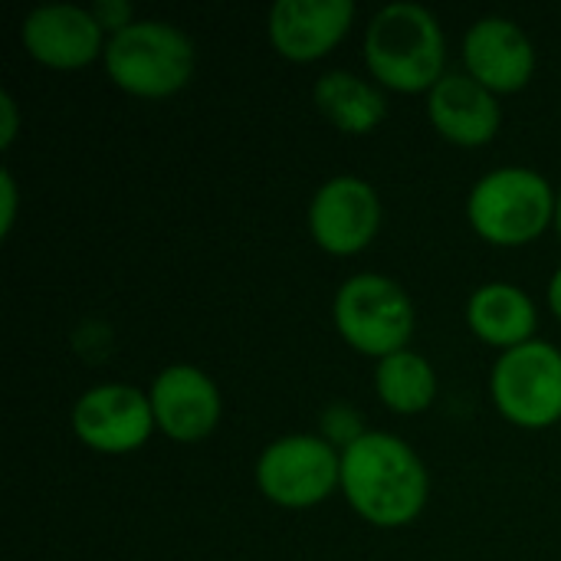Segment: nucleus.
<instances>
[{
	"mask_svg": "<svg viewBox=\"0 0 561 561\" xmlns=\"http://www.w3.org/2000/svg\"><path fill=\"white\" fill-rule=\"evenodd\" d=\"M342 480V460L332 444L312 434H293L270 444L256 463V483L266 500L286 510L322 503Z\"/></svg>",
	"mask_w": 561,
	"mask_h": 561,
	"instance_id": "obj_7",
	"label": "nucleus"
},
{
	"mask_svg": "<svg viewBox=\"0 0 561 561\" xmlns=\"http://www.w3.org/2000/svg\"><path fill=\"white\" fill-rule=\"evenodd\" d=\"M375 385H378L381 401L401 414L424 411L437 394L434 368L427 365V358H421L417 352H408V348L381 358V365L375 371Z\"/></svg>",
	"mask_w": 561,
	"mask_h": 561,
	"instance_id": "obj_17",
	"label": "nucleus"
},
{
	"mask_svg": "<svg viewBox=\"0 0 561 561\" xmlns=\"http://www.w3.org/2000/svg\"><path fill=\"white\" fill-rule=\"evenodd\" d=\"M549 181L529 168L490 171L470 194V220L480 237L500 247L536 240L556 210Z\"/></svg>",
	"mask_w": 561,
	"mask_h": 561,
	"instance_id": "obj_4",
	"label": "nucleus"
},
{
	"mask_svg": "<svg viewBox=\"0 0 561 561\" xmlns=\"http://www.w3.org/2000/svg\"><path fill=\"white\" fill-rule=\"evenodd\" d=\"M342 490L375 526H404L427 503V470L394 434H362L342 454Z\"/></svg>",
	"mask_w": 561,
	"mask_h": 561,
	"instance_id": "obj_1",
	"label": "nucleus"
},
{
	"mask_svg": "<svg viewBox=\"0 0 561 561\" xmlns=\"http://www.w3.org/2000/svg\"><path fill=\"white\" fill-rule=\"evenodd\" d=\"M493 401L519 427H549L561 417V352L549 342L510 348L493 365Z\"/></svg>",
	"mask_w": 561,
	"mask_h": 561,
	"instance_id": "obj_6",
	"label": "nucleus"
},
{
	"mask_svg": "<svg viewBox=\"0 0 561 561\" xmlns=\"http://www.w3.org/2000/svg\"><path fill=\"white\" fill-rule=\"evenodd\" d=\"M352 16V0H276L270 10V39L286 59H319L345 36Z\"/></svg>",
	"mask_w": 561,
	"mask_h": 561,
	"instance_id": "obj_12",
	"label": "nucleus"
},
{
	"mask_svg": "<svg viewBox=\"0 0 561 561\" xmlns=\"http://www.w3.org/2000/svg\"><path fill=\"white\" fill-rule=\"evenodd\" d=\"M312 95H316V105L322 108V115L332 125H339L342 131H352V135L371 131L388 112L385 95L371 82L358 79L355 72H342V69L325 72L316 82Z\"/></svg>",
	"mask_w": 561,
	"mask_h": 561,
	"instance_id": "obj_16",
	"label": "nucleus"
},
{
	"mask_svg": "<svg viewBox=\"0 0 561 561\" xmlns=\"http://www.w3.org/2000/svg\"><path fill=\"white\" fill-rule=\"evenodd\" d=\"M92 13H95V20L102 23V30L108 26V30L118 33V30H125V26L131 23V7H128L125 0H102Z\"/></svg>",
	"mask_w": 561,
	"mask_h": 561,
	"instance_id": "obj_18",
	"label": "nucleus"
},
{
	"mask_svg": "<svg viewBox=\"0 0 561 561\" xmlns=\"http://www.w3.org/2000/svg\"><path fill=\"white\" fill-rule=\"evenodd\" d=\"M431 122L437 131L457 145H483L500 128V102L496 95L463 72H444V79L431 89Z\"/></svg>",
	"mask_w": 561,
	"mask_h": 561,
	"instance_id": "obj_14",
	"label": "nucleus"
},
{
	"mask_svg": "<svg viewBox=\"0 0 561 561\" xmlns=\"http://www.w3.org/2000/svg\"><path fill=\"white\" fill-rule=\"evenodd\" d=\"M154 424L174 440H201L217 427V385L194 365H171L151 385Z\"/></svg>",
	"mask_w": 561,
	"mask_h": 561,
	"instance_id": "obj_10",
	"label": "nucleus"
},
{
	"mask_svg": "<svg viewBox=\"0 0 561 561\" xmlns=\"http://www.w3.org/2000/svg\"><path fill=\"white\" fill-rule=\"evenodd\" d=\"M467 319L473 332L500 348H516L526 345L529 335L536 332V306L533 299L510 283H486L473 293L467 306Z\"/></svg>",
	"mask_w": 561,
	"mask_h": 561,
	"instance_id": "obj_15",
	"label": "nucleus"
},
{
	"mask_svg": "<svg viewBox=\"0 0 561 561\" xmlns=\"http://www.w3.org/2000/svg\"><path fill=\"white\" fill-rule=\"evenodd\" d=\"M0 187H3V230H10L13 207H16V194H13V178H10V171L0 174Z\"/></svg>",
	"mask_w": 561,
	"mask_h": 561,
	"instance_id": "obj_19",
	"label": "nucleus"
},
{
	"mask_svg": "<svg viewBox=\"0 0 561 561\" xmlns=\"http://www.w3.org/2000/svg\"><path fill=\"white\" fill-rule=\"evenodd\" d=\"M108 76L131 95H171L194 72V43L171 23L131 20L105 46Z\"/></svg>",
	"mask_w": 561,
	"mask_h": 561,
	"instance_id": "obj_3",
	"label": "nucleus"
},
{
	"mask_svg": "<svg viewBox=\"0 0 561 561\" xmlns=\"http://www.w3.org/2000/svg\"><path fill=\"white\" fill-rule=\"evenodd\" d=\"M381 224V204L368 181L339 174L325 181L309 207V230L329 253H355L371 243Z\"/></svg>",
	"mask_w": 561,
	"mask_h": 561,
	"instance_id": "obj_9",
	"label": "nucleus"
},
{
	"mask_svg": "<svg viewBox=\"0 0 561 561\" xmlns=\"http://www.w3.org/2000/svg\"><path fill=\"white\" fill-rule=\"evenodd\" d=\"M556 220H559V233H561V194H559V207H556Z\"/></svg>",
	"mask_w": 561,
	"mask_h": 561,
	"instance_id": "obj_22",
	"label": "nucleus"
},
{
	"mask_svg": "<svg viewBox=\"0 0 561 561\" xmlns=\"http://www.w3.org/2000/svg\"><path fill=\"white\" fill-rule=\"evenodd\" d=\"M0 112H3V135H0V141L10 145V138H13V131H16V112H13V99H10L7 92L0 95Z\"/></svg>",
	"mask_w": 561,
	"mask_h": 561,
	"instance_id": "obj_20",
	"label": "nucleus"
},
{
	"mask_svg": "<svg viewBox=\"0 0 561 561\" xmlns=\"http://www.w3.org/2000/svg\"><path fill=\"white\" fill-rule=\"evenodd\" d=\"M154 427L151 398L131 385L89 388L72 408V431L99 454H125L148 440Z\"/></svg>",
	"mask_w": 561,
	"mask_h": 561,
	"instance_id": "obj_8",
	"label": "nucleus"
},
{
	"mask_svg": "<svg viewBox=\"0 0 561 561\" xmlns=\"http://www.w3.org/2000/svg\"><path fill=\"white\" fill-rule=\"evenodd\" d=\"M335 325L342 339L365 355L404 352L414 332V306L408 293L378 273H358L335 293Z\"/></svg>",
	"mask_w": 561,
	"mask_h": 561,
	"instance_id": "obj_5",
	"label": "nucleus"
},
{
	"mask_svg": "<svg viewBox=\"0 0 561 561\" xmlns=\"http://www.w3.org/2000/svg\"><path fill=\"white\" fill-rule=\"evenodd\" d=\"M23 43L33 59L56 69H76L99 56L102 23L92 10L76 3H46L23 20Z\"/></svg>",
	"mask_w": 561,
	"mask_h": 561,
	"instance_id": "obj_13",
	"label": "nucleus"
},
{
	"mask_svg": "<svg viewBox=\"0 0 561 561\" xmlns=\"http://www.w3.org/2000/svg\"><path fill=\"white\" fill-rule=\"evenodd\" d=\"M549 302H552V309H556V316L561 319V270L552 276V286H549Z\"/></svg>",
	"mask_w": 561,
	"mask_h": 561,
	"instance_id": "obj_21",
	"label": "nucleus"
},
{
	"mask_svg": "<svg viewBox=\"0 0 561 561\" xmlns=\"http://www.w3.org/2000/svg\"><path fill=\"white\" fill-rule=\"evenodd\" d=\"M365 59L375 79L391 89H434L444 79V30L421 3H388L365 33Z\"/></svg>",
	"mask_w": 561,
	"mask_h": 561,
	"instance_id": "obj_2",
	"label": "nucleus"
},
{
	"mask_svg": "<svg viewBox=\"0 0 561 561\" xmlns=\"http://www.w3.org/2000/svg\"><path fill=\"white\" fill-rule=\"evenodd\" d=\"M463 59L490 92H513L529 82L536 53L529 36L506 16H483L463 36Z\"/></svg>",
	"mask_w": 561,
	"mask_h": 561,
	"instance_id": "obj_11",
	"label": "nucleus"
}]
</instances>
